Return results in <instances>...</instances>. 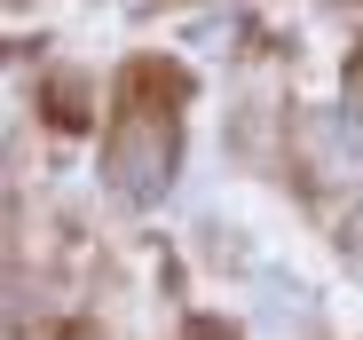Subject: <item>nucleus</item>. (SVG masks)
Returning <instances> with one entry per match:
<instances>
[{
  "instance_id": "1",
  "label": "nucleus",
  "mask_w": 363,
  "mask_h": 340,
  "mask_svg": "<svg viewBox=\"0 0 363 340\" xmlns=\"http://www.w3.org/2000/svg\"><path fill=\"white\" fill-rule=\"evenodd\" d=\"M103 175H111L118 198L150 206L174 182V119H166V111H127L118 135H111V150H103Z\"/></svg>"
},
{
  "instance_id": "2",
  "label": "nucleus",
  "mask_w": 363,
  "mask_h": 340,
  "mask_svg": "<svg viewBox=\"0 0 363 340\" xmlns=\"http://www.w3.org/2000/svg\"><path fill=\"white\" fill-rule=\"evenodd\" d=\"M347 135H355V143H363V64H355V72H347Z\"/></svg>"
}]
</instances>
